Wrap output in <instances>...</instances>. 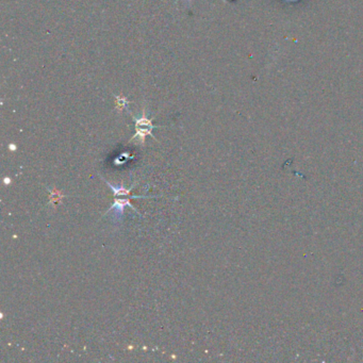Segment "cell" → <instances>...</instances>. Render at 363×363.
Returning a JSON list of instances; mask_svg holds the SVG:
<instances>
[{"instance_id": "cell-4", "label": "cell", "mask_w": 363, "mask_h": 363, "mask_svg": "<svg viewBox=\"0 0 363 363\" xmlns=\"http://www.w3.org/2000/svg\"><path fill=\"white\" fill-rule=\"evenodd\" d=\"M116 105H117V108L119 109V110H123L124 107L127 106V99L125 97H118V96H116Z\"/></svg>"}, {"instance_id": "cell-2", "label": "cell", "mask_w": 363, "mask_h": 363, "mask_svg": "<svg viewBox=\"0 0 363 363\" xmlns=\"http://www.w3.org/2000/svg\"><path fill=\"white\" fill-rule=\"evenodd\" d=\"M130 198H147V197H146V196H132V197H130ZM130 198H128V197H126V198H124V199H122V198H115L113 205H112V207H111L110 209H109V211L114 210L118 219H122V217H123L124 208L126 207V205H129V207H130L133 211H137V210L131 205V203H130Z\"/></svg>"}, {"instance_id": "cell-5", "label": "cell", "mask_w": 363, "mask_h": 363, "mask_svg": "<svg viewBox=\"0 0 363 363\" xmlns=\"http://www.w3.org/2000/svg\"><path fill=\"white\" fill-rule=\"evenodd\" d=\"M189 2H190V3H191V2H192V0H189Z\"/></svg>"}, {"instance_id": "cell-3", "label": "cell", "mask_w": 363, "mask_h": 363, "mask_svg": "<svg viewBox=\"0 0 363 363\" xmlns=\"http://www.w3.org/2000/svg\"><path fill=\"white\" fill-rule=\"evenodd\" d=\"M106 184L108 185L109 188H110V189L113 191V194H114L115 197H116V196H128L130 191H131V189H132V187H131L130 189H126V188L123 187V186H120V187H114V186H112L111 184H109V183H106Z\"/></svg>"}, {"instance_id": "cell-1", "label": "cell", "mask_w": 363, "mask_h": 363, "mask_svg": "<svg viewBox=\"0 0 363 363\" xmlns=\"http://www.w3.org/2000/svg\"><path fill=\"white\" fill-rule=\"evenodd\" d=\"M133 119H135V122H136V129H137V133H136V136L133 137V139H140V141L143 143L144 142V139L145 137H146L147 135L153 137V135L151 133V130L153 128H155V126L152 125L151 123V119H148L146 117V115H145V112L143 113L142 117L140 118H136L135 116H133ZM154 138V137H153ZM132 139V140H133Z\"/></svg>"}]
</instances>
